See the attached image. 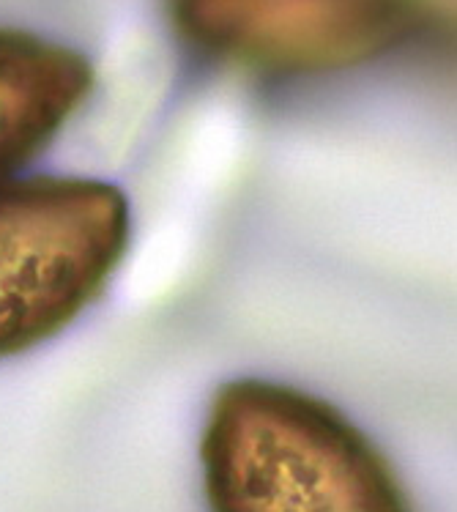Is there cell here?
<instances>
[{"mask_svg": "<svg viewBox=\"0 0 457 512\" xmlns=\"http://www.w3.org/2000/svg\"><path fill=\"white\" fill-rule=\"evenodd\" d=\"M200 466L211 512H414L373 441L288 384L247 378L219 389Z\"/></svg>", "mask_w": 457, "mask_h": 512, "instance_id": "obj_1", "label": "cell"}, {"mask_svg": "<svg viewBox=\"0 0 457 512\" xmlns=\"http://www.w3.org/2000/svg\"><path fill=\"white\" fill-rule=\"evenodd\" d=\"M132 236L124 192L99 178L0 184V359L50 340L104 291Z\"/></svg>", "mask_w": 457, "mask_h": 512, "instance_id": "obj_2", "label": "cell"}, {"mask_svg": "<svg viewBox=\"0 0 457 512\" xmlns=\"http://www.w3.org/2000/svg\"><path fill=\"white\" fill-rule=\"evenodd\" d=\"M170 9L198 53L263 77L351 69L427 22V0H170Z\"/></svg>", "mask_w": 457, "mask_h": 512, "instance_id": "obj_3", "label": "cell"}, {"mask_svg": "<svg viewBox=\"0 0 457 512\" xmlns=\"http://www.w3.org/2000/svg\"><path fill=\"white\" fill-rule=\"evenodd\" d=\"M91 88L94 69L80 53L0 28V184L61 132Z\"/></svg>", "mask_w": 457, "mask_h": 512, "instance_id": "obj_4", "label": "cell"}, {"mask_svg": "<svg viewBox=\"0 0 457 512\" xmlns=\"http://www.w3.org/2000/svg\"><path fill=\"white\" fill-rule=\"evenodd\" d=\"M427 20H438L447 31L457 33V0H427Z\"/></svg>", "mask_w": 457, "mask_h": 512, "instance_id": "obj_5", "label": "cell"}]
</instances>
